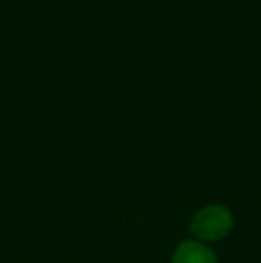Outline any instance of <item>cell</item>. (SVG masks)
Instances as JSON below:
<instances>
[{"instance_id":"obj_2","label":"cell","mask_w":261,"mask_h":263,"mask_svg":"<svg viewBox=\"0 0 261 263\" xmlns=\"http://www.w3.org/2000/svg\"><path fill=\"white\" fill-rule=\"evenodd\" d=\"M172 263H218L216 254L198 240H185L177 246Z\"/></svg>"},{"instance_id":"obj_1","label":"cell","mask_w":261,"mask_h":263,"mask_svg":"<svg viewBox=\"0 0 261 263\" xmlns=\"http://www.w3.org/2000/svg\"><path fill=\"white\" fill-rule=\"evenodd\" d=\"M233 213L220 204H209L197 211L190 220V233L198 242H216L233 229Z\"/></svg>"}]
</instances>
